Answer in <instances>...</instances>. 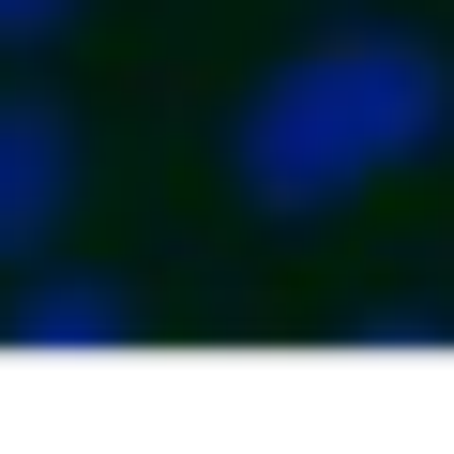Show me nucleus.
Returning a JSON list of instances; mask_svg holds the SVG:
<instances>
[{"label": "nucleus", "instance_id": "f257e3e1", "mask_svg": "<svg viewBox=\"0 0 454 454\" xmlns=\"http://www.w3.org/2000/svg\"><path fill=\"white\" fill-rule=\"evenodd\" d=\"M439 137H454V61L424 31H394V16H364V31L288 46L227 106V182L258 212H288V227H318V212L379 197L394 167H424Z\"/></svg>", "mask_w": 454, "mask_h": 454}, {"label": "nucleus", "instance_id": "f03ea898", "mask_svg": "<svg viewBox=\"0 0 454 454\" xmlns=\"http://www.w3.org/2000/svg\"><path fill=\"white\" fill-rule=\"evenodd\" d=\"M76 227V121L46 91H0V258H46Z\"/></svg>", "mask_w": 454, "mask_h": 454}, {"label": "nucleus", "instance_id": "7ed1b4c3", "mask_svg": "<svg viewBox=\"0 0 454 454\" xmlns=\"http://www.w3.org/2000/svg\"><path fill=\"white\" fill-rule=\"evenodd\" d=\"M0 348H31V364H91V348H137V303L106 273H31L16 303H0Z\"/></svg>", "mask_w": 454, "mask_h": 454}, {"label": "nucleus", "instance_id": "20e7f679", "mask_svg": "<svg viewBox=\"0 0 454 454\" xmlns=\"http://www.w3.org/2000/svg\"><path fill=\"white\" fill-rule=\"evenodd\" d=\"M76 31V0H0V61H31V46H61Z\"/></svg>", "mask_w": 454, "mask_h": 454}]
</instances>
